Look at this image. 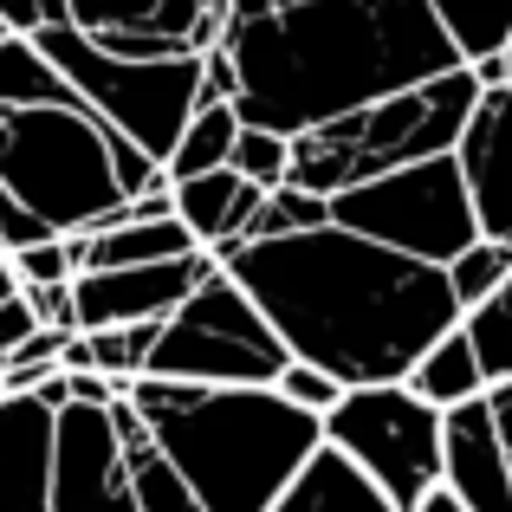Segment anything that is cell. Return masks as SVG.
Here are the masks:
<instances>
[{
	"label": "cell",
	"instance_id": "cell-1",
	"mask_svg": "<svg viewBox=\"0 0 512 512\" xmlns=\"http://www.w3.org/2000/svg\"><path fill=\"white\" fill-rule=\"evenodd\" d=\"M214 260L253 292L292 357L331 370L344 389L402 383L441 331L461 325L448 266L338 221L279 240H234Z\"/></svg>",
	"mask_w": 512,
	"mask_h": 512
},
{
	"label": "cell",
	"instance_id": "cell-2",
	"mask_svg": "<svg viewBox=\"0 0 512 512\" xmlns=\"http://www.w3.org/2000/svg\"><path fill=\"white\" fill-rule=\"evenodd\" d=\"M221 52L234 59V104L266 130H318L344 111L467 65L428 0H292L227 7Z\"/></svg>",
	"mask_w": 512,
	"mask_h": 512
},
{
	"label": "cell",
	"instance_id": "cell-3",
	"mask_svg": "<svg viewBox=\"0 0 512 512\" xmlns=\"http://www.w3.org/2000/svg\"><path fill=\"white\" fill-rule=\"evenodd\" d=\"M124 402L208 512H266L325 448V422L279 389H208L175 376H137Z\"/></svg>",
	"mask_w": 512,
	"mask_h": 512
},
{
	"label": "cell",
	"instance_id": "cell-4",
	"mask_svg": "<svg viewBox=\"0 0 512 512\" xmlns=\"http://www.w3.org/2000/svg\"><path fill=\"white\" fill-rule=\"evenodd\" d=\"M0 182L52 234H91V227L117 221L137 195L163 188L169 169L130 137H117L78 98V104H0Z\"/></svg>",
	"mask_w": 512,
	"mask_h": 512
},
{
	"label": "cell",
	"instance_id": "cell-5",
	"mask_svg": "<svg viewBox=\"0 0 512 512\" xmlns=\"http://www.w3.org/2000/svg\"><path fill=\"white\" fill-rule=\"evenodd\" d=\"M480 78L474 65H448V72L422 78L409 91H389V98L344 111L318 130L292 137V182L312 188V195H338L350 182H370L402 163H422V156H448L461 143L467 117L480 104Z\"/></svg>",
	"mask_w": 512,
	"mask_h": 512
},
{
	"label": "cell",
	"instance_id": "cell-6",
	"mask_svg": "<svg viewBox=\"0 0 512 512\" xmlns=\"http://www.w3.org/2000/svg\"><path fill=\"white\" fill-rule=\"evenodd\" d=\"M39 52L72 78V91L137 150H150L156 163H169L182 124L201 104V52H169V59H124L104 52L91 33H78L72 20L39 26Z\"/></svg>",
	"mask_w": 512,
	"mask_h": 512
},
{
	"label": "cell",
	"instance_id": "cell-7",
	"mask_svg": "<svg viewBox=\"0 0 512 512\" xmlns=\"http://www.w3.org/2000/svg\"><path fill=\"white\" fill-rule=\"evenodd\" d=\"M286 363L292 350L273 331V318L253 305V292L227 266H214L163 318L143 376H175V383H208V389H273Z\"/></svg>",
	"mask_w": 512,
	"mask_h": 512
},
{
	"label": "cell",
	"instance_id": "cell-8",
	"mask_svg": "<svg viewBox=\"0 0 512 512\" xmlns=\"http://www.w3.org/2000/svg\"><path fill=\"white\" fill-rule=\"evenodd\" d=\"M331 221L357 227V234L383 240V247L415 253V260H435V266H448L461 247L480 240V214H474V195H467V175L454 163V150L338 188Z\"/></svg>",
	"mask_w": 512,
	"mask_h": 512
},
{
	"label": "cell",
	"instance_id": "cell-9",
	"mask_svg": "<svg viewBox=\"0 0 512 512\" xmlns=\"http://www.w3.org/2000/svg\"><path fill=\"white\" fill-rule=\"evenodd\" d=\"M441 422L409 383H357L325 415V448H338L389 506L409 512L441 487Z\"/></svg>",
	"mask_w": 512,
	"mask_h": 512
},
{
	"label": "cell",
	"instance_id": "cell-10",
	"mask_svg": "<svg viewBox=\"0 0 512 512\" xmlns=\"http://www.w3.org/2000/svg\"><path fill=\"white\" fill-rule=\"evenodd\" d=\"M52 512H143L111 402H59Z\"/></svg>",
	"mask_w": 512,
	"mask_h": 512
},
{
	"label": "cell",
	"instance_id": "cell-11",
	"mask_svg": "<svg viewBox=\"0 0 512 512\" xmlns=\"http://www.w3.org/2000/svg\"><path fill=\"white\" fill-rule=\"evenodd\" d=\"M214 253H175V260H150V266H98V273L72 279L78 299V331H104V325H150V318H169L201 279L214 273Z\"/></svg>",
	"mask_w": 512,
	"mask_h": 512
},
{
	"label": "cell",
	"instance_id": "cell-12",
	"mask_svg": "<svg viewBox=\"0 0 512 512\" xmlns=\"http://www.w3.org/2000/svg\"><path fill=\"white\" fill-rule=\"evenodd\" d=\"M59 402L46 389H0V512H52Z\"/></svg>",
	"mask_w": 512,
	"mask_h": 512
},
{
	"label": "cell",
	"instance_id": "cell-13",
	"mask_svg": "<svg viewBox=\"0 0 512 512\" xmlns=\"http://www.w3.org/2000/svg\"><path fill=\"white\" fill-rule=\"evenodd\" d=\"M441 487L467 512H512V454L487 396L448 409L441 422Z\"/></svg>",
	"mask_w": 512,
	"mask_h": 512
},
{
	"label": "cell",
	"instance_id": "cell-14",
	"mask_svg": "<svg viewBox=\"0 0 512 512\" xmlns=\"http://www.w3.org/2000/svg\"><path fill=\"white\" fill-rule=\"evenodd\" d=\"M454 163H461V175H467L480 234L512 247V85L480 91L461 143H454Z\"/></svg>",
	"mask_w": 512,
	"mask_h": 512
},
{
	"label": "cell",
	"instance_id": "cell-15",
	"mask_svg": "<svg viewBox=\"0 0 512 512\" xmlns=\"http://www.w3.org/2000/svg\"><path fill=\"white\" fill-rule=\"evenodd\" d=\"M169 188H175V214H182V227L208 253L247 240V221H253V208H260V195H266V188H253L234 163L208 169V175H188V182H169Z\"/></svg>",
	"mask_w": 512,
	"mask_h": 512
},
{
	"label": "cell",
	"instance_id": "cell-16",
	"mask_svg": "<svg viewBox=\"0 0 512 512\" xmlns=\"http://www.w3.org/2000/svg\"><path fill=\"white\" fill-rule=\"evenodd\" d=\"M201 240L182 227V214H117V221L72 234L78 273H98V266H150V260H175V253H195Z\"/></svg>",
	"mask_w": 512,
	"mask_h": 512
},
{
	"label": "cell",
	"instance_id": "cell-17",
	"mask_svg": "<svg viewBox=\"0 0 512 512\" xmlns=\"http://www.w3.org/2000/svg\"><path fill=\"white\" fill-rule=\"evenodd\" d=\"M402 383H409L422 402H435V409L448 415V409H461V402L487 396L493 376H487V363H480L474 338H467V325H454V331H441V338L409 363V376H402Z\"/></svg>",
	"mask_w": 512,
	"mask_h": 512
},
{
	"label": "cell",
	"instance_id": "cell-18",
	"mask_svg": "<svg viewBox=\"0 0 512 512\" xmlns=\"http://www.w3.org/2000/svg\"><path fill=\"white\" fill-rule=\"evenodd\" d=\"M266 512H402V506H389L338 448H318L312 461L299 467V480H292Z\"/></svg>",
	"mask_w": 512,
	"mask_h": 512
},
{
	"label": "cell",
	"instance_id": "cell-19",
	"mask_svg": "<svg viewBox=\"0 0 512 512\" xmlns=\"http://www.w3.org/2000/svg\"><path fill=\"white\" fill-rule=\"evenodd\" d=\"M111 409H117V435H124V461H130V487H137V506H143V512H208V506L195 500V487L175 474V461H169L163 448H156V435L143 428V415L130 409L124 396H117Z\"/></svg>",
	"mask_w": 512,
	"mask_h": 512
},
{
	"label": "cell",
	"instance_id": "cell-20",
	"mask_svg": "<svg viewBox=\"0 0 512 512\" xmlns=\"http://www.w3.org/2000/svg\"><path fill=\"white\" fill-rule=\"evenodd\" d=\"M240 104L221 98V104H195V117L182 124V137H175L169 150V182H188V175H208V169H227L234 163V143H240Z\"/></svg>",
	"mask_w": 512,
	"mask_h": 512
},
{
	"label": "cell",
	"instance_id": "cell-21",
	"mask_svg": "<svg viewBox=\"0 0 512 512\" xmlns=\"http://www.w3.org/2000/svg\"><path fill=\"white\" fill-rule=\"evenodd\" d=\"M0 104H78V91L39 52L33 33H7L0 39Z\"/></svg>",
	"mask_w": 512,
	"mask_h": 512
},
{
	"label": "cell",
	"instance_id": "cell-22",
	"mask_svg": "<svg viewBox=\"0 0 512 512\" xmlns=\"http://www.w3.org/2000/svg\"><path fill=\"white\" fill-rule=\"evenodd\" d=\"M435 20L448 26V39L461 46V59H487V52H506L512 39V0H428Z\"/></svg>",
	"mask_w": 512,
	"mask_h": 512
},
{
	"label": "cell",
	"instance_id": "cell-23",
	"mask_svg": "<svg viewBox=\"0 0 512 512\" xmlns=\"http://www.w3.org/2000/svg\"><path fill=\"white\" fill-rule=\"evenodd\" d=\"M331 221V195H312V188L299 182H279L260 195V208H253L247 221V240H279V234H305V227H325Z\"/></svg>",
	"mask_w": 512,
	"mask_h": 512
},
{
	"label": "cell",
	"instance_id": "cell-24",
	"mask_svg": "<svg viewBox=\"0 0 512 512\" xmlns=\"http://www.w3.org/2000/svg\"><path fill=\"white\" fill-rule=\"evenodd\" d=\"M156 331H163V318H150V325H104V331H85V344H91V370L111 376L117 389L137 383V376L150 370Z\"/></svg>",
	"mask_w": 512,
	"mask_h": 512
},
{
	"label": "cell",
	"instance_id": "cell-25",
	"mask_svg": "<svg viewBox=\"0 0 512 512\" xmlns=\"http://www.w3.org/2000/svg\"><path fill=\"white\" fill-rule=\"evenodd\" d=\"M506 273H512V247H506V240L480 234L474 247L454 253V260H448V286H454V299H461V312H474L480 299H493V292L506 286Z\"/></svg>",
	"mask_w": 512,
	"mask_h": 512
},
{
	"label": "cell",
	"instance_id": "cell-26",
	"mask_svg": "<svg viewBox=\"0 0 512 512\" xmlns=\"http://www.w3.org/2000/svg\"><path fill=\"white\" fill-rule=\"evenodd\" d=\"M461 325H467V338H474L480 363H487V376L506 383L512 376V273H506V286L493 292V299H480L474 312H461Z\"/></svg>",
	"mask_w": 512,
	"mask_h": 512
},
{
	"label": "cell",
	"instance_id": "cell-27",
	"mask_svg": "<svg viewBox=\"0 0 512 512\" xmlns=\"http://www.w3.org/2000/svg\"><path fill=\"white\" fill-rule=\"evenodd\" d=\"M234 169L247 175L253 188H279V182H292V137H286V130H266V124H240Z\"/></svg>",
	"mask_w": 512,
	"mask_h": 512
},
{
	"label": "cell",
	"instance_id": "cell-28",
	"mask_svg": "<svg viewBox=\"0 0 512 512\" xmlns=\"http://www.w3.org/2000/svg\"><path fill=\"white\" fill-rule=\"evenodd\" d=\"M13 273H20V286H59V279H78L72 234H46V240H33V247H13Z\"/></svg>",
	"mask_w": 512,
	"mask_h": 512
},
{
	"label": "cell",
	"instance_id": "cell-29",
	"mask_svg": "<svg viewBox=\"0 0 512 512\" xmlns=\"http://www.w3.org/2000/svg\"><path fill=\"white\" fill-rule=\"evenodd\" d=\"M273 389H279L286 402H299V409H312L318 422H325V415L338 409V396H344V383H338V376H331V370H318V363H299V357H292L286 370H279V383H273Z\"/></svg>",
	"mask_w": 512,
	"mask_h": 512
},
{
	"label": "cell",
	"instance_id": "cell-30",
	"mask_svg": "<svg viewBox=\"0 0 512 512\" xmlns=\"http://www.w3.org/2000/svg\"><path fill=\"white\" fill-rule=\"evenodd\" d=\"M46 234H52V227L39 221V214L26 208V201L13 195L7 182H0V247L13 253V247H33V240H46Z\"/></svg>",
	"mask_w": 512,
	"mask_h": 512
},
{
	"label": "cell",
	"instance_id": "cell-31",
	"mask_svg": "<svg viewBox=\"0 0 512 512\" xmlns=\"http://www.w3.org/2000/svg\"><path fill=\"white\" fill-rule=\"evenodd\" d=\"M39 312H33V299H26V292H13V299H0V363L13 357V350H26L39 338Z\"/></svg>",
	"mask_w": 512,
	"mask_h": 512
},
{
	"label": "cell",
	"instance_id": "cell-32",
	"mask_svg": "<svg viewBox=\"0 0 512 512\" xmlns=\"http://www.w3.org/2000/svg\"><path fill=\"white\" fill-rule=\"evenodd\" d=\"M26 299H33L39 325L46 331H78V299H72V279H59V286H20Z\"/></svg>",
	"mask_w": 512,
	"mask_h": 512
},
{
	"label": "cell",
	"instance_id": "cell-33",
	"mask_svg": "<svg viewBox=\"0 0 512 512\" xmlns=\"http://www.w3.org/2000/svg\"><path fill=\"white\" fill-rule=\"evenodd\" d=\"M0 26H7V33H39V26H46V7H39V0H0Z\"/></svg>",
	"mask_w": 512,
	"mask_h": 512
},
{
	"label": "cell",
	"instance_id": "cell-34",
	"mask_svg": "<svg viewBox=\"0 0 512 512\" xmlns=\"http://www.w3.org/2000/svg\"><path fill=\"white\" fill-rule=\"evenodd\" d=\"M487 402H493V422H500V435H506V454H512V376L487 389Z\"/></svg>",
	"mask_w": 512,
	"mask_h": 512
},
{
	"label": "cell",
	"instance_id": "cell-35",
	"mask_svg": "<svg viewBox=\"0 0 512 512\" xmlns=\"http://www.w3.org/2000/svg\"><path fill=\"white\" fill-rule=\"evenodd\" d=\"M409 512H467V506H461V500H454V493H448V487H435V493H428V500H415Z\"/></svg>",
	"mask_w": 512,
	"mask_h": 512
},
{
	"label": "cell",
	"instance_id": "cell-36",
	"mask_svg": "<svg viewBox=\"0 0 512 512\" xmlns=\"http://www.w3.org/2000/svg\"><path fill=\"white\" fill-rule=\"evenodd\" d=\"M13 292H20V273H13V253L0 247V299H13Z\"/></svg>",
	"mask_w": 512,
	"mask_h": 512
},
{
	"label": "cell",
	"instance_id": "cell-37",
	"mask_svg": "<svg viewBox=\"0 0 512 512\" xmlns=\"http://www.w3.org/2000/svg\"><path fill=\"white\" fill-rule=\"evenodd\" d=\"M39 7H46V26H52V20H65V0H39Z\"/></svg>",
	"mask_w": 512,
	"mask_h": 512
},
{
	"label": "cell",
	"instance_id": "cell-38",
	"mask_svg": "<svg viewBox=\"0 0 512 512\" xmlns=\"http://www.w3.org/2000/svg\"><path fill=\"white\" fill-rule=\"evenodd\" d=\"M500 59H506V85H512V39H506V52H500Z\"/></svg>",
	"mask_w": 512,
	"mask_h": 512
}]
</instances>
